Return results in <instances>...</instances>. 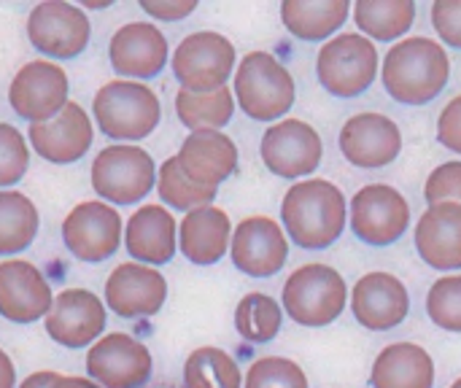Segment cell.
Wrapping results in <instances>:
<instances>
[{"label":"cell","mask_w":461,"mask_h":388,"mask_svg":"<svg viewBox=\"0 0 461 388\" xmlns=\"http://www.w3.org/2000/svg\"><path fill=\"white\" fill-rule=\"evenodd\" d=\"M281 224L292 243L305 251L330 248L348 224V200L327 178L297 181L281 203Z\"/></svg>","instance_id":"6da1fadb"},{"label":"cell","mask_w":461,"mask_h":388,"mask_svg":"<svg viewBox=\"0 0 461 388\" xmlns=\"http://www.w3.org/2000/svg\"><path fill=\"white\" fill-rule=\"evenodd\" d=\"M451 78V59L443 43L416 35L394 43L381 62V81L386 95L400 105L432 103Z\"/></svg>","instance_id":"7a4b0ae2"},{"label":"cell","mask_w":461,"mask_h":388,"mask_svg":"<svg viewBox=\"0 0 461 388\" xmlns=\"http://www.w3.org/2000/svg\"><path fill=\"white\" fill-rule=\"evenodd\" d=\"M238 108L254 122H281L294 105L297 86L289 68L270 51H249L232 78Z\"/></svg>","instance_id":"3957f363"},{"label":"cell","mask_w":461,"mask_h":388,"mask_svg":"<svg viewBox=\"0 0 461 388\" xmlns=\"http://www.w3.org/2000/svg\"><path fill=\"white\" fill-rule=\"evenodd\" d=\"M92 116L103 135L119 143L149 138L162 119V103L143 81L113 78L95 92Z\"/></svg>","instance_id":"277c9868"},{"label":"cell","mask_w":461,"mask_h":388,"mask_svg":"<svg viewBox=\"0 0 461 388\" xmlns=\"http://www.w3.org/2000/svg\"><path fill=\"white\" fill-rule=\"evenodd\" d=\"M281 305L294 324L305 329H321L343 316L348 305V284L335 267L311 262L286 278Z\"/></svg>","instance_id":"5b68a950"},{"label":"cell","mask_w":461,"mask_h":388,"mask_svg":"<svg viewBox=\"0 0 461 388\" xmlns=\"http://www.w3.org/2000/svg\"><path fill=\"white\" fill-rule=\"evenodd\" d=\"M381 73V57L370 38L362 32H340L321 43L316 54L319 84L340 100L365 95Z\"/></svg>","instance_id":"8992f818"},{"label":"cell","mask_w":461,"mask_h":388,"mask_svg":"<svg viewBox=\"0 0 461 388\" xmlns=\"http://www.w3.org/2000/svg\"><path fill=\"white\" fill-rule=\"evenodd\" d=\"M157 165L151 154L135 143H113L97 151L89 181L95 194L108 205H135L157 186Z\"/></svg>","instance_id":"52a82bcc"},{"label":"cell","mask_w":461,"mask_h":388,"mask_svg":"<svg viewBox=\"0 0 461 388\" xmlns=\"http://www.w3.org/2000/svg\"><path fill=\"white\" fill-rule=\"evenodd\" d=\"M170 68L181 89L208 95L227 86L230 76H235L238 54L227 35L213 30H200L186 35L176 46Z\"/></svg>","instance_id":"ba28073f"},{"label":"cell","mask_w":461,"mask_h":388,"mask_svg":"<svg viewBox=\"0 0 461 388\" xmlns=\"http://www.w3.org/2000/svg\"><path fill=\"white\" fill-rule=\"evenodd\" d=\"M411 227V205L389 184H367L351 197V232L373 248L394 246Z\"/></svg>","instance_id":"9c48e42d"},{"label":"cell","mask_w":461,"mask_h":388,"mask_svg":"<svg viewBox=\"0 0 461 388\" xmlns=\"http://www.w3.org/2000/svg\"><path fill=\"white\" fill-rule=\"evenodd\" d=\"M30 43L51 59H76L92 38V22L81 5L43 0L27 16Z\"/></svg>","instance_id":"30bf717a"},{"label":"cell","mask_w":461,"mask_h":388,"mask_svg":"<svg viewBox=\"0 0 461 388\" xmlns=\"http://www.w3.org/2000/svg\"><path fill=\"white\" fill-rule=\"evenodd\" d=\"M259 157L278 178H308L321 165L324 143L313 124L303 119H281L265 130Z\"/></svg>","instance_id":"8fae6325"},{"label":"cell","mask_w":461,"mask_h":388,"mask_svg":"<svg viewBox=\"0 0 461 388\" xmlns=\"http://www.w3.org/2000/svg\"><path fill=\"white\" fill-rule=\"evenodd\" d=\"M70 81L62 65L49 59L27 62L16 70L8 86V103L14 113L30 124L51 122L70 100Z\"/></svg>","instance_id":"7c38bea8"},{"label":"cell","mask_w":461,"mask_h":388,"mask_svg":"<svg viewBox=\"0 0 461 388\" xmlns=\"http://www.w3.org/2000/svg\"><path fill=\"white\" fill-rule=\"evenodd\" d=\"M122 216L113 205L103 200L78 203L62 221V243L65 248L86 265H97L111 259L122 246Z\"/></svg>","instance_id":"4fadbf2b"},{"label":"cell","mask_w":461,"mask_h":388,"mask_svg":"<svg viewBox=\"0 0 461 388\" xmlns=\"http://www.w3.org/2000/svg\"><path fill=\"white\" fill-rule=\"evenodd\" d=\"M154 373L151 351L124 332L103 335L86 351V375L103 388H143Z\"/></svg>","instance_id":"5bb4252c"},{"label":"cell","mask_w":461,"mask_h":388,"mask_svg":"<svg viewBox=\"0 0 461 388\" xmlns=\"http://www.w3.org/2000/svg\"><path fill=\"white\" fill-rule=\"evenodd\" d=\"M340 154L348 165L362 170L389 167L402 151V130L400 124L378 111L354 113L338 135Z\"/></svg>","instance_id":"9a60e30c"},{"label":"cell","mask_w":461,"mask_h":388,"mask_svg":"<svg viewBox=\"0 0 461 388\" xmlns=\"http://www.w3.org/2000/svg\"><path fill=\"white\" fill-rule=\"evenodd\" d=\"M230 259L249 278H273L289 259V238L276 219L249 216L232 232Z\"/></svg>","instance_id":"2e32d148"},{"label":"cell","mask_w":461,"mask_h":388,"mask_svg":"<svg viewBox=\"0 0 461 388\" xmlns=\"http://www.w3.org/2000/svg\"><path fill=\"white\" fill-rule=\"evenodd\" d=\"M105 302L89 289H65L54 297L49 316L43 319L46 335L62 348H92L105 329Z\"/></svg>","instance_id":"e0dca14e"},{"label":"cell","mask_w":461,"mask_h":388,"mask_svg":"<svg viewBox=\"0 0 461 388\" xmlns=\"http://www.w3.org/2000/svg\"><path fill=\"white\" fill-rule=\"evenodd\" d=\"M170 49L154 22H127L108 41L111 68L127 81H149L167 65Z\"/></svg>","instance_id":"ac0fdd59"},{"label":"cell","mask_w":461,"mask_h":388,"mask_svg":"<svg viewBox=\"0 0 461 388\" xmlns=\"http://www.w3.org/2000/svg\"><path fill=\"white\" fill-rule=\"evenodd\" d=\"M351 313L370 332H392L411 313L408 286L384 270L365 273L351 289Z\"/></svg>","instance_id":"d6986e66"},{"label":"cell","mask_w":461,"mask_h":388,"mask_svg":"<svg viewBox=\"0 0 461 388\" xmlns=\"http://www.w3.org/2000/svg\"><path fill=\"white\" fill-rule=\"evenodd\" d=\"M167 302V281L157 267L122 262L105 281V308L122 319H149Z\"/></svg>","instance_id":"ffe728a7"},{"label":"cell","mask_w":461,"mask_h":388,"mask_svg":"<svg viewBox=\"0 0 461 388\" xmlns=\"http://www.w3.org/2000/svg\"><path fill=\"white\" fill-rule=\"evenodd\" d=\"M54 305L46 275L24 259L0 262V316L11 324H35Z\"/></svg>","instance_id":"44dd1931"},{"label":"cell","mask_w":461,"mask_h":388,"mask_svg":"<svg viewBox=\"0 0 461 388\" xmlns=\"http://www.w3.org/2000/svg\"><path fill=\"white\" fill-rule=\"evenodd\" d=\"M27 140L41 159L51 165H73L92 149L95 127L89 113L70 100L51 122L30 124Z\"/></svg>","instance_id":"7402d4cb"},{"label":"cell","mask_w":461,"mask_h":388,"mask_svg":"<svg viewBox=\"0 0 461 388\" xmlns=\"http://www.w3.org/2000/svg\"><path fill=\"white\" fill-rule=\"evenodd\" d=\"M127 254L149 267L167 265L178 251V224L165 205H140L124 227Z\"/></svg>","instance_id":"603a6c76"},{"label":"cell","mask_w":461,"mask_h":388,"mask_svg":"<svg viewBox=\"0 0 461 388\" xmlns=\"http://www.w3.org/2000/svg\"><path fill=\"white\" fill-rule=\"evenodd\" d=\"M416 251L432 270H461V205L438 203L429 205L416 224Z\"/></svg>","instance_id":"cb8c5ba5"},{"label":"cell","mask_w":461,"mask_h":388,"mask_svg":"<svg viewBox=\"0 0 461 388\" xmlns=\"http://www.w3.org/2000/svg\"><path fill=\"white\" fill-rule=\"evenodd\" d=\"M176 157L181 170L208 189H219L238 170V146L221 130L189 132Z\"/></svg>","instance_id":"d4e9b609"},{"label":"cell","mask_w":461,"mask_h":388,"mask_svg":"<svg viewBox=\"0 0 461 388\" xmlns=\"http://www.w3.org/2000/svg\"><path fill=\"white\" fill-rule=\"evenodd\" d=\"M232 221L224 208L205 205L189 211L178 224V248L197 267H211L224 259L232 243Z\"/></svg>","instance_id":"484cf974"},{"label":"cell","mask_w":461,"mask_h":388,"mask_svg":"<svg viewBox=\"0 0 461 388\" xmlns=\"http://www.w3.org/2000/svg\"><path fill=\"white\" fill-rule=\"evenodd\" d=\"M373 388H435V359L419 343L386 346L370 370Z\"/></svg>","instance_id":"4316f807"},{"label":"cell","mask_w":461,"mask_h":388,"mask_svg":"<svg viewBox=\"0 0 461 388\" xmlns=\"http://www.w3.org/2000/svg\"><path fill=\"white\" fill-rule=\"evenodd\" d=\"M348 0H284L281 22L284 27L308 43L332 41L335 32L348 22L351 14Z\"/></svg>","instance_id":"83f0119b"},{"label":"cell","mask_w":461,"mask_h":388,"mask_svg":"<svg viewBox=\"0 0 461 388\" xmlns=\"http://www.w3.org/2000/svg\"><path fill=\"white\" fill-rule=\"evenodd\" d=\"M354 22L359 32L378 43H400L416 22L413 0H357Z\"/></svg>","instance_id":"f1b7e54d"},{"label":"cell","mask_w":461,"mask_h":388,"mask_svg":"<svg viewBox=\"0 0 461 388\" xmlns=\"http://www.w3.org/2000/svg\"><path fill=\"white\" fill-rule=\"evenodd\" d=\"M41 216L32 200L14 189H0V257H16L32 246Z\"/></svg>","instance_id":"f546056e"},{"label":"cell","mask_w":461,"mask_h":388,"mask_svg":"<svg viewBox=\"0 0 461 388\" xmlns=\"http://www.w3.org/2000/svg\"><path fill=\"white\" fill-rule=\"evenodd\" d=\"M235 105H238V100L230 86H221L208 95L178 89V95H176V116L192 132L227 127L235 113Z\"/></svg>","instance_id":"4dcf8cb0"},{"label":"cell","mask_w":461,"mask_h":388,"mask_svg":"<svg viewBox=\"0 0 461 388\" xmlns=\"http://www.w3.org/2000/svg\"><path fill=\"white\" fill-rule=\"evenodd\" d=\"M284 327V305L270 294L251 292L235 308V332L254 346L273 343Z\"/></svg>","instance_id":"1f68e13d"},{"label":"cell","mask_w":461,"mask_h":388,"mask_svg":"<svg viewBox=\"0 0 461 388\" xmlns=\"http://www.w3.org/2000/svg\"><path fill=\"white\" fill-rule=\"evenodd\" d=\"M184 388H243V373L227 351L203 346L184 362Z\"/></svg>","instance_id":"d6a6232c"},{"label":"cell","mask_w":461,"mask_h":388,"mask_svg":"<svg viewBox=\"0 0 461 388\" xmlns=\"http://www.w3.org/2000/svg\"><path fill=\"white\" fill-rule=\"evenodd\" d=\"M157 194L159 200L173 208V211H197V208H205V205H213L219 189H208V186H200L194 184L178 165V157H170L159 165V173H157Z\"/></svg>","instance_id":"836d02e7"},{"label":"cell","mask_w":461,"mask_h":388,"mask_svg":"<svg viewBox=\"0 0 461 388\" xmlns=\"http://www.w3.org/2000/svg\"><path fill=\"white\" fill-rule=\"evenodd\" d=\"M427 316L429 321L443 329L461 335V275L451 273L438 278L427 292Z\"/></svg>","instance_id":"e575fe53"},{"label":"cell","mask_w":461,"mask_h":388,"mask_svg":"<svg viewBox=\"0 0 461 388\" xmlns=\"http://www.w3.org/2000/svg\"><path fill=\"white\" fill-rule=\"evenodd\" d=\"M243 388H311L305 370L286 356H265L251 362Z\"/></svg>","instance_id":"d590c367"},{"label":"cell","mask_w":461,"mask_h":388,"mask_svg":"<svg viewBox=\"0 0 461 388\" xmlns=\"http://www.w3.org/2000/svg\"><path fill=\"white\" fill-rule=\"evenodd\" d=\"M30 167L27 138L8 122H0V189H11Z\"/></svg>","instance_id":"8d00e7d4"},{"label":"cell","mask_w":461,"mask_h":388,"mask_svg":"<svg viewBox=\"0 0 461 388\" xmlns=\"http://www.w3.org/2000/svg\"><path fill=\"white\" fill-rule=\"evenodd\" d=\"M424 200L427 205L438 203H459L461 205V162H443L438 165L427 184H424Z\"/></svg>","instance_id":"74e56055"},{"label":"cell","mask_w":461,"mask_h":388,"mask_svg":"<svg viewBox=\"0 0 461 388\" xmlns=\"http://www.w3.org/2000/svg\"><path fill=\"white\" fill-rule=\"evenodd\" d=\"M429 16L438 38L461 51V0H435Z\"/></svg>","instance_id":"f35d334b"},{"label":"cell","mask_w":461,"mask_h":388,"mask_svg":"<svg viewBox=\"0 0 461 388\" xmlns=\"http://www.w3.org/2000/svg\"><path fill=\"white\" fill-rule=\"evenodd\" d=\"M438 140L440 146H446L448 151L461 157V95H456L438 119Z\"/></svg>","instance_id":"ab89813d"},{"label":"cell","mask_w":461,"mask_h":388,"mask_svg":"<svg viewBox=\"0 0 461 388\" xmlns=\"http://www.w3.org/2000/svg\"><path fill=\"white\" fill-rule=\"evenodd\" d=\"M138 5L157 22H181L194 14L197 0H140Z\"/></svg>","instance_id":"60d3db41"},{"label":"cell","mask_w":461,"mask_h":388,"mask_svg":"<svg viewBox=\"0 0 461 388\" xmlns=\"http://www.w3.org/2000/svg\"><path fill=\"white\" fill-rule=\"evenodd\" d=\"M57 378H59V373H51V370H41V373H32V375H27L19 388H51L57 383Z\"/></svg>","instance_id":"b9f144b4"},{"label":"cell","mask_w":461,"mask_h":388,"mask_svg":"<svg viewBox=\"0 0 461 388\" xmlns=\"http://www.w3.org/2000/svg\"><path fill=\"white\" fill-rule=\"evenodd\" d=\"M0 388H19L16 386V370L11 356L0 348Z\"/></svg>","instance_id":"7bdbcfd3"},{"label":"cell","mask_w":461,"mask_h":388,"mask_svg":"<svg viewBox=\"0 0 461 388\" xmlns=\"http://www.w3.org/2000/svg\"><path fill=\"white\" fill-rule=\"evenodd\" d=\"M51 388H103L97 386L92 378H78V375H59Z\"/></svg>","instance_id":"ee69618b"},{"label":"cell","mask_w":461,"mask_h":388,"mask_svg":"<svg viewBox=\"0 0 461 388\" xmlns=\"http://www.w3.org/2000/svg\"><path fill=\"white\" fill-rule=\"evenodd\" d=\"M451 388H461V378H456V381L451 383Z\"/></svg>","instance_id":"f6af8a7d"}]
</instances>
